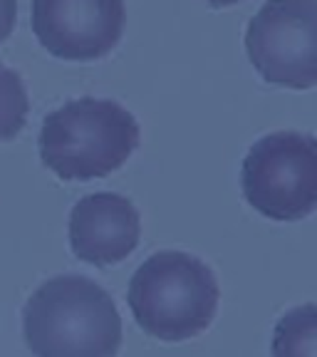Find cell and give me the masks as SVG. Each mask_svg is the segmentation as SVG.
Returning a JSON list of instances; mask_svg holds the SVG:
<instances>
[{
	"label": "cell",
	"mask_w": 317,
	"mask_h": 357,
	"mask_svg": "<svg viewBox=\"0 0 317 357\" xmlns=\"http://www.w3.org/2000/svg\"><path fill=\"white\" fill-rule=\"evenodd\" d=\"M240 191L263 218L293 223L317 211V137L295 129L265 134L240 167Z\"/></svg>",
	"instance_id": "4"
},
{
	"label": "cell",
	"mask_w": 317,
	"mask_h": 357,
	"mask_svg": "<svg viewBox=\"0 0 317 357\" xmlns=\"http://www.w3.org/2000/svg\"><path fill=\"white\" fill-rule=\"evenodd\" d=\"M211 8H229V6H235V3H240V0H206Z\"/></svg>",
	"instance_id": "11"
},
{
	"label": "cell",
	"mask_w": 317,
	"mask_h": 357,
	"mask_svg": "<svg viewBox=\"0 0 317 357\" xmlns=\"http://www.w3.org/2000/svg\"><path fill=\"white\" fill-rule=\"evenodd\" d=\"M67 241L75 258L87 266H119L139 248L141 216L117 191L87 194L70 211Z\"/></svg>",
	"instance_id": "7"
},
{
	"label": "cell",
	"mask_w": 317,
	"mask_h": 357,
	"mask_svg": "<svg viewBox=\"0 0 317 357\" xmlns=\"http://www.w3.org/2000/svg\"><path fill=\"white\" fill-rule=\"evenodd\" d=\"M30 112L28 89L22 77L0 62V142L15 139L25 129Z\"/></svg>",
	"instance_id": "9"
},
{
	"label": "cell",
	"mask_w": 317,
	"mask_h": 357,
	"mask_svg": "<svg viewBox=\"0 0 317 357\" xmlns=\"http://www.w3.org/2000/svg\"><path fill=\"white\" fill-rule=\"evenodd\" d=\"M124 25V0H33L35 38L60 60L89 62L109 55Z\"/></svg>",
	"instance_id": "6"
},
{
	"label": "cell",
	"mask_w": 317,
	"mask_h": 357,
	"mask_svg": "<svg viewBox=\"0 0 317 357\" xmlns=\"http://www.w3.org/2000/svg\"><path fill=\"white\" fill-rule=\"evenodd\" d=\"M141 142L129 109L111 100L79 97L42 119L40 162L62 181H92L122 169Z\"/></svg>",
	"instance_id": "3"
},
{
	"label": "cell",
	"mask_w": 317,
	"mask_h": 357,
	"mask_svg": "<svg viewBox=\"0 0 317 357\" xmlns=\"http://www.w3.org/2000/svg\"><path fill=\"white\" fill-rule=\"evenodd\" d=\"M245 52L265 82L317 84V0H268L245 33Z\"/></svg>",
	"instance_id": "5"
},
{
	"label": "cell",
	"mask_w": 317,
	"mask_h": 357,
	"mask_svg": "<svg viewBox=\"0 0 317 357\" xmlns=\"http://www.w3.org/2000/svg\"><path fill=\"white\" fill-rule=\"evenodd\" d=\"M20 333L30 357H119L124 342L111 293L79 273L42 280L20 307Z\"/></svg>",
	"instance_id": "1"
},
{
	"label": "cell",
	"mask_w": 317,
	"mask_h": 357,
	"mask_svg": "<svg viewBox=\"0 0 317 357\" xmlns=\"http://www.w3.org/2000/svg\"><path fill=\"white\" fill-rule=\"evenodd\" d=\"M17 22V0H0V43L10 38Z\"/></svg>",
	"instance_id": "10"
},
{
	"label": "cell",
	"mask_w": 317,
	"mask_h": 357,
	"mask_svg": "<svg viewBox=\"0 0 317 357\" xmlns=\"http://www.w3.org/2000/svg\"><path fill=\"white\" fill-rule=\"evenodd\" d=\"M270 357H317V303L293 305L270 335Z\"/></svg>",
	"instance_id": "8"
},
{
	"label": "cell",
	"mask_w": 317,
	"mask_h": 357,
	"mask_svg": "<svg viewBox=\"0 0 317 357\" xmlns=\"http://www.w3.org/2000/svg\"><path fill=\"white\" fill-rule=\"evenodd\" d=\"M137 328L156 342L181 345L211 330L221 307V285L208 263L186 251H156L127 285Z\"/></svg>",
	"instance_id": "2"
}]
</instances>
